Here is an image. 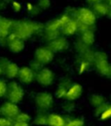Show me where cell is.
<instances>
[{"mask_svg": "<svg viewBox=\"0 0 111 126\" xmlns=\"http://www.w3.org/2000/svg\"><path fill=\"white\" fill-rule=\"evenodd\" d=\"M44 25L42 23L29 20H21V21L13 22L12 33L18 37L25 41L30 39L32 35L41 33L44 31Z\"/></svg>", "mask_w": 111, "mask_h": 126, "instance_id": "cell-1", "label": "cell"}, {"mask_svg": "<svg viewBox=\"0 0 111 126\" xmlns=\"http://www.w3.org/2000/svg\"><path fill=\"white\" fill-rule=\"evenodd\" d=\"M76 19L78 23V31L83 32L86 30L90 29V27L94 26L96 22V16L92 10L89 8L82 7L78 9H73L72 12H68Z\"/></svg>", "mask_w": 111, "mask_h": 126, "instance_id": "cell-2", "label": "cell"}, {"mask_svg": "<svg viewBox=\"0 0 111 126\" xmlns=\"http://www.w3.org/2000/svg\"><path fill=\"white\" fill-rule=\"evenodd\" d=\"M71 18V16L68 13H64L59 17L52 19L49 21L46 25H44V38L48 42L52 41L53 39L57 38L59 35H61V30L63 26Z\"/></svg>", "mask_w": 111, "mask_h": 126, "instance_id": "cell-3", "label": "cell"}, {"mask_svg": "<svg viewBox=\"0 0 111 126\" xmlns=\"http://www.w3.org/2000/svg\"><path fill=\"white\" fill-rule=\"evenodd\" d=\"M93 65L95 66V70L99 74L102 76H108L111 64L109 62L108 55L102 51H96L94 54Z\"/></svg>", "mask_w": 111, "mask_h": 126, "instance_id": "cell-4", "label": "cell"}, {"mask_svg": "<svg viewBox=\"0 0 111 126\" xmlns=\"http://www.w3.org/2000/svg\"><path fill=\"white\" fill-rule=\"evenodd\" d=\"M54 103V97L48 92L38 93L35 97V105L38 111L47 112L53 107Z\"/></svg>", "mask_w": 111, "mask_h": 126, "instance_id": "cell-5", "label": "cell"}, {"mask_svg": "<svg viewBox=\"0 0 111 126\" xmlns=\"http://www.w3.org/2000/svg\"><path fill=\"white\" fill-rule=\"evenodd\" d=\"M23 97H24V89L19 83L13 80L8 83L6 98L9 101L15 104H18L22 102Z\"/></svg>", "mask_w": 111, "mask_h": 126, "instance_id": "cell-6", "label": "cell"}, {"mask_svg": "<svg viewBox=\"0 0 111 126\" xmlns=\"http://www.w3.org/2000/svg\"><path fill=\"white\" fill-rule=\"evenodd\" d=\"M35 79L40 86L47 87L54 83L55 74L49 67H42L38 72L36 73Z\"/></svg>", "mask_w": 111, "mask_h": 126, "instance_id": "cell-7", "label": "cell"}, {"mask_svg": "<svg viewBox=\"0 0 111 126\" xmlns=\"http://www.w3.org/2000/svg\"><path fill=\"white\" fill-rule=\"evenodd\" d=\"M54 55L55 53L48 46H42L35 50L34 59L44 66L49 64L54 60Z\"/></svg>", "mask_w": 111, "mask_h": 126, "instance_id": "cell-8", "label": "cell"}, {"mask_svg": "<svg viewBox=\"0 0 111 126\" xmlns=\"http://www.w3.org/2000/svg\"><path fill=\"white\" fill-rule=\"evenodd\" d=\"M0 65L3 69V74L7 79H13L18 77L20 67H18L17 63L9 61L5 58H1L0 59Z\"/></svg>", "mask_w": 111, "mask_h": 126, "instance_id": "cell-9", "label": "cell"}, {"mask_svg": "<svg viewBox=\"0 0 111 126\" xmlns=\"http://www.w3.org/2000/svg\"><path fill=\"white\" fill-rule=\"evenodd\" d=\"M20 112V109L18 104L12 103L11 101H5L0 105V116L4 117L9 119H14L18 113Z\"/></svg>", "mask_w": 111, "mask_h": 126, "instance_id": "cell-10", "label": "cell"}, {"mask_svg": "<svg viewBox=\"0 0 111 126\" xmlns=\"http://www.w3.org/2000/svg\"><path fill=\"white\" fill-rule=\"evenodd\" d=\"M5 41L9 50L13 54H19L24 49V41L22 40L19 37H18L12 32L8 35Z\"/></svg>", "mask_w": 111, "mask_h": 126, "instance_id": "cell-11", "label": "cell"}, {"mask_svg": "<svg viewBox=\"0 0 111 126\" xmlns=\"http://www.w3.org/2000/svg\"><path fill=\"white\" fill-rule=\"evenodd\" d=\"M48 47L54 53H59L66 50L69 47V42L64 35H59L57 38L48 42Z\"/></svg>", "mask_w": 111, "mask_h": 126, "instance_id": "cell-12", "label": "cell"}, {"mask_svg": "<svg viewBox=\"0 0 111 126\" xmlns=\"http://www.w3.org/2000/svg\"><path fill=\"white\" fill-rule=\"evenodd\" d=\"M35 77L36 73L30 67H20L17 78L22 84L30 85L35 80Z\"/></svg>", "mask_w": 111, "mask_h": 126, "instance_id": "cell-13", "label": "cell"}, {"mask_svg": "<svg viewBox=\"0 0 111 126\" xmlns=\"http://www.w3.org/2000/svg\"><path fill=\"white\" fill-rule=\"evenodd\" d=\"M83 86L79 83H71L67 90V93L64 99L69 100V101H76L83 95Z\"/></svg>", "mask_w": 111, "mask_h": 126, "instance_id": "cell-14", "label": "cell"}, {"mask_svg": "<svg viewBox=\"0 0 111 126\" xmlns=\"http://www.w3.org/2000/svg\"><path fill=\"white\" fill-rule=\"evenodd\" d=\"M13 22L6 17L0 16V42L6 40L8 35L12 32Z\"/></svg>", "mask_w": 111, "mask_h": 126, "instance_id": "cell-15", "label": "cell"}, {"mask_svg": "<svg viewBox=\"0 0 111 126\" xmlns=\"http://www.w3.org/2000/svg\"><path fill=\"white\" fill-rule=\"evenodd\" d=\"M78 31V23L76 19L71 17L65 24L63 26L61 30V33L66 36H70L73 35Z\"/></svg>", "mask_w": 111, "mask_h": 126, "instance_id": "cell-16", "label": "cell"}, {"mask_svg": "<svg viewBox=\"0 0 111 126\" xmlns=\"http://www.w3.org/2000/svg\"><path fill=\"white\" fill-rule=\"evenodd\" d=\"M95 40V33L91 29H89L84 31L81 32V35H80L79 41L83 44H84L87 47H90L94 44Z\"/></svg>", "mask_w": 111, "mask_h": 126, "instance_id": "cell-17", "label": "cell"}, {"mask_svg": "<svg viewBox=\"0 0 111 126\" xmlns=\"http://www.w3.org/2000/svg\"><path fill=\"white\" fill-rule=\"evenodd\" d=\"M71 81L69 80V79H64L61 80V82L59 83L58 86H57V90L55 92V95L57 98H65L66 93H67V90L69 88V86H70Z\"/></svg>", "mask_w": 111, "mask_h": 126, "instance_id": "cell-18", "label": "cell"}, {"mask_svg": "<svg viewBox=\"0 0 111 126\" xmlns=\"http://www.w3.org/2000/svg\"><path fill=\"white\" fill-rule=\"evenodd\" d=\"M93 5V10L94 13L95 14V16H108L109 11H110V7L107 4L102 2H98L95 3V4H92Z\"/></svg>", "mask_w": 111, "mask_h": 126, "instance_id": "cell-19", "label": "cell"}, {"mask_svg": "<svg viewBox=\"0 0 111 126\" xmlns=\"http://www.w3.org/2000/svg\"><path fill=\"white\" fill-rule=\"evenodd\" d=\"M65 117L57 113L48 114V126H64Z\"/></svg>", "mask_w": 111, "mask_h": 126, "instance_id": "cell-20", "label": "cell"}, {"mask_svg": "<svg viewBox=\"0 0 111 126\" xmlns=\"http://www.w3.org/2000/svg\"><path fill=\"white\" fill-rule=\"evenodd\" d=\"M89 104L94 108L98 107V106H100L101 105H102V104L106 103L105 97L102 94H99V93H94V94H92L91 96L89 97Z\"/></svg>", "mask_w": 111, "mask_h": 126, "instance_id": "cell-21", "label": "cell"}, {"mask_svg": "<svg viewBox=\"0 0 111 126\" xmlns=\"http://www.w3.org/2000/svg\"><path fill=\"white\" fill-rule=\"evenodd\" d=\"M33 123L37 126H48V114L46 112L38 111L34 117Z\"/></svg>", "mask_w": 111, "mask_h": 126, "instance_id": "cell-22", "label": "cell"}, {"mask_svg": "<svg viewBox=\"0 0 111 126\" xmlns=\"http://www.w3.org/2000/svg\"><path fill=\"white\" fill-rule=\"evenodd\" d=\"M65 117V125L64 126H84V120L82 117H74L68 116Z\"/></svg>", "mask_w": 111, "mask_h": 126, "instance_id": "cell-23", "label": "cell"}, {"mask_svg": "<svg viewBox=\"0 0 111 126\" xmlns=\"http://www.w3.org/2000/svg\"><path fill=\"white\" fill-rule=\"evenodd\" d=\"M91 65L92 62L87 61V60L81 59V61H79V64H78V73H79V74H85L87 71L89 70Z\"/></svg>", "mask_w": 111, "mask_h": 126, "instance_id": "cell-24", "label": "cell"}, {"mask_svg": "<svg viewBox=\"0 0 111 126\" xmlns=\"http://www.w3.org/2000/svg\"><path fill=\"white\" fill-rule=\"evenodd\" d=\"M26 11H28V13L32 16H37L41 13V9L36 4H33L31 3H27L26 4Z\"/></svg>", "mask_w": 111, "mask_h": 126, "instance_id": "cell-25", "label": "cell"}, {"mask_svg": "<svg viewBox=\"0 0 111 126\" xmlns=\"http://www.w3.org/2000/svg\"><path fill=\"white\" fill-rule=\"evenodd\" d=\"M12 120H13V119H12ZM14 120L20 121V122H23V123H28V124H30V123L31 122L32 118H31V117H30V114H28L27 112H21V111H20L19 113H18V115L14 118Z\"/></svg>", "mask_w": 111, "mask_h": 126, "instance_id": "cell-26", "label": "cell"}, {"mask_svg": "<svg viewBox=\"0 0 111 126\" xmlns=\"http://www.w3.org/2000/svg\"><path fill=\"white\" fill-rule=\"evenodd\" d=\"M75 101H69V100H66L65 103L63 105V110L66 112V113H71L76 108V105L74 103Z\"/></svg>", "mask_w": 111, "mask_h": 126, "instance_id": "cell-27", "label": "cell"}, {"mask_svg": "<svg viewBox=\"0 0 111 126\" xmlns=\"http://www.w3.org/2000/svg\"><path fill=\"white\" fill-rule=\"evenodd\" d=\"M37 5L41 9V11H45L48 10L51 5L50 0H37Z\"/></svg>", "mask_w": 111, "mask_h": 126, "instance_id": "cell-28", "label": "cell"}, {"mask_svg": "<svg viewBox=\"0 0 111 126\" xmlns=\"http://www.w3.org/2000/svg\"><path fill=\"white\" fill-rule=\"evenodd\" d=\"M99 117H100V119L102 121H106V120H108V119L111 118V105L110 104H109L107 108L102 111V113L101 114Z\"/></svg>", "mask_w": 111, "mask_h": 126, "instance_id": "cell-29", "label": "cell"}, {"mask_svg": "<svg viewBox=\"0 0 111 126\" xmlns=\"http://www.w3.org/2000/svg\"><path fill=\"white\" fill-rule=\"evenodd\" d=\"M8 90V83H6L4 79H0V98L6 97Z\"/></svg>", "mask_w": 111, "mask_h": 126, "instance_id": "cell-30", "label": "cell"}, {"mask_svg": "<svg viewBox=\"0 0 111 126\" xmlns=\"http://www.w3.org/2000/svg\"><path fill=\"white\" fill-rule=\"evenodd\" d=\"M30 67L34 71V72L37 73V72H38L42 67H44V66H43L41 63H39L38 61H36V60L34 59L33 61H31L30 62Z\"/></svg>", "mask_w": 111, "mask_h": 126, "instance_id": "cell-31", "label": "cell"}, {"mask_svg": "<svg viewBox=\"0 0 111 126\" xmlns=\"http://www.w3.org/2000/svg\"><path fill=\"white\" fill-rule=\"evenodd\" d=\"M11 8L15 13H18L22 11V9H23V5H22L21 3H19V2H18V1H16V0H14V1H12V2L11 3Z\"/></svg>", "mask_w": 111, "mask_h": 126, "instance_id": "cell-32", "label": "cell"}, {"mask_svg": "<svg viewBox=\"0 0 111 126\" xmlns=\"http://www.w3.org/2000/svg\"><path fill=\"white\" fill-rule=\"evenodd\" d=\"M109 103H104V104H102V105H101L100 106H98V107H95V116H97V117H100V115L102 113V111H103L104 110H105L106 108L108 107V105H109Z\"/></svg>", "mask_w": 111, "mask_h": 126, "instance_id": "cell-33", "label": "cell"}, {"mask_svg": "<svg viewBox=\"0 0 111 126\" xmlns=\"http://www.w3.org/2000/svg\"><path fill=\"white\" fill-rule=\"evenodd\" d=\"M0 126H12V119L0 116Z\"/></svg>", "mask_w": 111, "mask_h": 126, "instance_id": "cell-34", "label": "cell"}, {"mask_svg": "<svg viewBox=\"0 0 111 126\" xmlns=\"http://www.w3.org/2000/svg\"><path fill=\"white\" fill-rule=\"evenodd\" d=\"M30 124L28 123H23V122H20V121H17V120H12V126H29Z\"/></svg>", "mask_w": 111, "mask_h": 126, "instance_id": "cell-35", "label": "cell"}, {"mask_svg": "<svg viewBox=\"0 0 111 126\" xmlns=\"http://www.w3.org/2000/svg\"><path fill=\"white\" fill-rule=\"evenodd\" d=\"M101 0H87V2L88 3H89V4H95V3H98V2H100Z\"/></svg>", "mask_w": 111, "mask_h": 126, "instance_id": "cell-36", "label": "cell"}, {"mask_svg": "<svg viewBox=\"0 0 111 126\" xmlns=\"http://www.w3.org/2000/svg\"><path fill=\"white\" fill-rule=\"evenodd\" d=\"M108 78H109V79H111V66H110V68H109V74H108Z\"/></svg>", "mask_w": 111, "mask_h": 126, "instance_id": "cell-37", "label": "cell"}, {"mask_svg": "<svg viewBox=\"0 0 111 126\" xmlns=\"http://www.w3.org/2000/svg\"><path fill=\"white\" fill-rule=\"evenodd\" d=\"M3 1H4L6 4H11V3L12 2V1H14V0H3Z\"/></svg>", "mask_w": 111, "mask_h": 126, "instance_id": "cell-38", "label": "cell"}, {"mask_svg": "<svg viewBox=\"0 0 111 126\" xmlns=\"http://www.w3.org/2000/svg\"><path fill=\"white\" fill-rule=\"evenodd\" d=\"M108 17H109V18H110V19H111V8H110V11H109V14H108Z\"/></svg>", "mask_w": 111, "mask_h": 126, "instance_id": "cell-39", "label": "cell"}, {"mask_svg": "<svg viewBox=\"0 0 111 126\" xmlns=\"http://www.w3.org/2000/svg\"><path fill=\"white\" fill-rule=\"evenodd\" d=\"M1 74H3V69H2L1 65H0V75H1Z\"/></svg>", "mask_w": 111, "mask_h": 126, "instance_id": "cell-40", "label": "cell"}, {"mask_svg": "<svg viewBox=\"0 0 111 126\" xmlns=\"http://www.w3.org/2000/svg\"><path fill=\"white\" fill-rule=\"evenodd\" d=\"M110 99H111V94H110Z\"/></svg>", "mask_w": 111, "mask_h": 126, "instance_id": "cell-41", "label": "cell"}]
</instances>
